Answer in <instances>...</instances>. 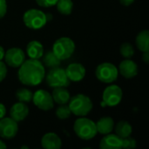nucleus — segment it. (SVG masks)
<instances>
[{
  "label": "nucleus",
  "instance_id": "obj_17",
  "mask_svg": "<svg viewBox=\"0 0 149 149\" xmlns=\"http://www.w3.org/2000/svg\"><path fill=\"white\" fill-rule=\"evenodd\" d=\"M26 52L30 58L38 59L44 55V48L40 42L33 40L31 41L26 47Z\"/></svg>",
  "mask_w": 149,
  "mask_h": 149
},
{
  "label": "nucleus",
  "instance_id": "obj_2",
  "mask_svg": "<svg viewBox=\"0 0 149 149\" xmlns=\"http://www.w3.org/2000/svg\"><path fill=\"white\" fill-rule=\"evenodd\" d=\"M69 108L77 116H86L93 109V102L89 97L84 94H77L70 99Z\"/></svg>",
  "mask_w": 149,
  "mask_h": 149
},
{
  "label": "nucleus",
  "instance_id": "obj_32",
  "mask_svg": "<svg viewBox=\"0 0 149 149\" xmlns=\"http://www.w3.org/2000/svg\"><path fill=\"white\" fill-rule=\"evenodd\" d=\"M142 58L144 60V62L146 64H148L149 63V52H143V54H142Z\"/></svg>",
  "mask_w": 149,
  "mask_h": 149
},
{
  "label": "nucleus",
  "instance_id": "obj_7",
  "mask_svg": "<svg viewBox=\"0 0 149 149\" xmlns=\"http://www.w3.org/2000/svg\"><path fill=\"white\" fill-rule=\"evenodd\" d=\"M118 69L111 63H103L98 65L96 68L97 79L104 83H112L118 78Z\"/></svg>",
  "mask_w": 149,
  "mask_h": 149
},
{
  "label": "nucleus",
  "instance_id": "obj_6",
  "mask_svg": "<svg viewBox=\"0 0 149 149\" xmlns=\"http://www.w3.org/2000/svg\"><path fill=\"white\" fill-rule=\"evenodd\" d=\"M46 82L49 86L53 88L60 86L65 87L70 84V80L65 73V70L60 68L59 66L51 68L46 76Z\"/></svg>",
  "mask_w": 149,
  "mask_h": 149
},
{
  "label": "nucleus",
  "instance_id": "obj_26",
  "mask_svg": "<svg viewBox=\"0 0 149 149\" xmlns=\"http://www.w3.org/2000/svg\"><path fill=\"white\" fill-rule=\"evenodd\" d=\"M120 54L127 58H132L134 54V50L133 45L129 43H124L120 46Z\"/></svg>",
  "mask_w": 149,
  "mask_h": 149
},
{
  "label": "nucleus",
  "instance_id": "obj_15",
  "mask_svg": "<svg viewBox=\"0 0 149 149\" xmlns=\"http://www.w3.org/2000/svg\"><path fill=\"white\" fill-rule=\"evenodd\" d=\"M41 144L45 149H59L61 148V140L54 133H48L42 138Z\"/></svg>",
  "mask_w": 149,
  "mask_h": 149
},
{
  "label": "nucleus",
  "instance_id": "obj_9",
  "mask_svg": "<svg viewBox=\"0 0 149 149\" xmlns=\"http://www.w3.org/2000/svg\"><path fill=\"white\" fill-rule=\"evenodd\" d=\"M33 103L41 110L48 111L53 107V99L51 93L45 90H38L32 95Z\"/></svg>",
  "mask_w": 149,
  "mask_h": 149
},
{
  "label": "nucleus",
  "instance_id": "obj_33",
  "mask_svg": "<svg viewBox=\"0 0 149 149\" xmlns=\"http://www.w3.org/2000/svg\"><path fill=\"white\" fill-rule=\"evenodd\" d=\"M120 2L121 4L126 5V6H128V5L132 4L134 2V0H120Z\"/></svg>",
  "mask_w": 149,
  "mask_h": 149
},
{
  "label": "nucleus",
  "instance_id": "obj_25",
  "mask_svg": "<svg viewBox=\"0 0 149 149\" xmlns=\"http://www.w3.org/2000/svg\"><path fill=\"white\" fill-rule=\"evenodd\" d=\"M71 113H72V112H71L69 107H67L65 105H61L56 110V116L60 120H65V119L69 118L71 116Z\"/></svg>",
  "mask_w": 149,
  "mask_h": 149
},
{
  "label": "nucleus",
  "instance_id": "obj_13",
  "mask_svg": "<svg viewBox=\"0 0 149 149\" xmlns=\"http://www.w3.org/2000/svg\"><path fill=\"white\" fill-rule=\"evenodd\" d=\"M119 70L121 75L127 79H132L135 77L138 73V66L136 63L131 59L123 60L120 64Z\"/></svg>",
  "mask_w": 149,
  "mask_h": 149
},
{
  "label": "nucleus",
  "instance_id": "obj_5",
  "mask_svg": "<svg viewBox=\"0 0 149 149\" xmlns=\"http://www.w3.org/2000/svg\"><path fill=\"white\" fill-rule=\"evenodd\" d=\"M23 19L25 25L33 30H38L44 27L47 22L46 14L37 9L28 10L24 14Z\"/></svg>",
  "mask_w": 149,
  "mask_h": 149
},
{
  "label": "nucleus",
  "instance_id": "obj_27",
  "mask_svg": "<svg viewBox=\"0 0 149 149\" xmlns=\"http://www.w3.org/2000/svg\"><path fill=\"white\" fill-rule=\"evenodd\" d=\"M135 147H136V141L130 136L121 139L122 148H134Z\"/></svg>",
  "mask_w": 149,
  "mask_h": 149
},
{
  "label": "nucleus",
  "instance_id": "obj_8",
  "mask_svg": "<svg viewBox=\"0 0 149 149\" xmlns=\"http://www.w3.org/2000/svg\"><path fill=\"white\" fill-rule=\"evenodd\" d=\"M122 90L120 86L113 85L107 86L103 93V100L101 106L115 107L121 101Z\"/></svg>",
  "mask_w": 149,
  "mask_h": 149
},
{
  "label": "nucleus",
  "instance_id": "obj_19",
  "mask_svg": "<svg viewBox=\"0 0 149 149\" xmlns=\"http://www.w3.org/2000/svg\"><path fill=\"white\" fill-rule=\"evenodd\" d=\"M96 124L97 132L101 134H110L114 127V121L110 117H103Z\"/></svg>",
  "mask_w": 149,
  "mask_h": 149
},
{
  "label": "nucleus",
  "instance_id": "obj_30",
  "mask_svg": "<svg viewBox=\"0 0 149 149\" xmlns=\"http://www.w3.org/2000/svg\"><path fill=\"white\" fill-rule=\"evenodd\" d=\"M7 10V4L5 0H0V18L3 17L6 14Z\"/></svg>",
  "mask_w": 149,
  "mask_h": 149
},
{
  "label": "nucleus",
  "instance_id": "obj_1",
  "mask_svg": "<svg viewBox=\"0 0 149 149\" xmlns=\"http://www.w3.org/2000/svg\"><path fill=\"white\" fill-rule=\"evenodd\" d=\"M18 79L25 86L39 85L45 78V67L38 59L24 60L19 66Z\"/></svg>",
  "mask_w": 149,
  "mask_h": 149
},
{
  "label": "nucleus",
  "instance_id": "obj_35",
  "mask_svg": "<svg viewBox=\"0 0 149 149\" xmlns=\"http://www.w3.org/2000/svg\"><path fill=\"white\" fill-rule=\"evenodd\" d=\"M6 148V145L2 141H0V149H5Z\"/></svg>",
  "mask_w": 149,
  "mask_h": 149
},
{
  "label": "nucleus",
  "instance_id": "obj_20",
  "mask_svg": "<svg viewBox=\"0 0 149 149\" xmlns=\"http://www.w3.org/2000/svg\"><path fill=\"white\" fill-rule=\"evenodd\" d=\"M136 45L141 52L149 51V31L144 30L141 31L136 38Z\"/></svg>",
  "mask_w": 149,
  "mask_h": 149
},
{
  "label": "nucleus",
  "instance_id": "obj_18",
  "mask_svg": "<svg viewBox=\"0 0 149 149\" xmlns=\"http://www.w3.org/2000/svg\"><path fill=\"white\" fill-rule=\"evenodd\" d=\"M52 99L53 101L58 105H65L70 100V93L65 89V87H55L52 92Z\"/></svg>",
  "mask_w": 149,
  "mask_h": 149
},
{
  "label": "nucleus",
  "instance_id": "obj_29",
  "mask_svg": "<svg viewBox=\"0 0 149 149\" xmlns=\"http://www.w3.org/2000/svg\"><path fill=\"white\" fill-rule=\"evenodd\" d=\"M6 74H7L6 65L2 61H0V82H2L5 79Z\"/></svg>",
  "mask_w": 149,
  "mask_h": 149
},
{
  "label": "nucleus",
  "instance_id": "obj_11",
  "mask_svg": "<svg viewBox=\"0 0 149 149\" xmlns=\"http://www.w3.org/2000/svg\"><path fill=\"white\" fill-rule=\"evenodd\" d=\"M5 61L10 67H19L25 60L24 52L19 48L9 49L4 54Z\"/></svg>",
  "mask_w": 149,
  "mask_h": 149
},
{
  "label": "nucleus",
  "instance_id": "obj_22",
  "mask_svg": "<svg viewBox=\"0 0 149 149\" xmlns=\"http://www.w3.org/2000/svg\"><path fill=\"white\" fill-rule=\"evenodd\" d=\"M44 56V55H43ZM44 63L45 65L49 67V68H53V67H57V66H59L60 65V59L54 54L53 52L52 51H48L46 52V53L45 54L44 56Z\"/></svg>",
  "mask_w": 149,
  "mask_h": 149
},
{
  "label": "nucleus",
  "instance_id": "obj_24",
  "mask_svg": "<svg viewBox=\"0 0 149 149\" xmlns=\"http://www.w3.org/2000/svg\"><path fill=\"white\" fill-rule=\"evenodd\" d=\"M32 95H33L32 93L26 88H20L16 93V96L17 100L20 102H24V103H27L32 100Z\"/></svg>",
  "mask_w": 149,
  "mask_h": 149
},
{
  "label": "nucleus",
  "instance_id": "obj_4",
  "mask_svg": "<svg viewBox=\"0 0 149 149\" xmlns=\"http://www.w3.org/2000/svg\"><path fill=\"white\" fill-rule=\"evenodd\" d=\"M75 44L69 38H60L53 45L52 52L60 59L65 60L69 58L74 52Z\"/></svg>",
  "mask_w": 149,
  "mask_h": 149
},
{
  "label": "nucleus",
  "instance_id": "obj_16",
  "mask_svg": "<svg viewBox=\"0 0 149 149\" xmlns=\"http://www.w3.org/2000/svg\"><path fill=\"white\" fill-rule=\"evenodd\" d=\"M100 148L101 149H119L121 148V138L117 134H107L100 141Z\"/></svg>",
  "mask_w": 149,
  "mask_h": 149
},
{
  "label": "nucleus",
  "instance_id": "obj_3",
  "mask_svg": "<svg viewBox=\"0 0 149 149\" xmlns=\"http://www.w3.org/2000/svg\"><path fill=\"white\" fill-rule=\"evenodd\" d=\"M74 131L78 137L82 140H91L97 134L96 124L86 118H79L74 123Z\"/></svg>",
  "mask_w": 149,
  "mask_h": 149
},
{
  "label": "nucleus",
  "instance_id": "obj_23",
  "mask_svg": "<svg viewBox=\"0 0 149 149\" xmlns=\"http://www.w3.org/2000/svg\"><path fill=\"white\" fill-rule=\"evenodd\" d=\"M58 10L64 15H69L72 11L73 3L72 0H58L57 2Z\"/></svg>",
  "mask_w": 149,
  "mask_h": 149
},
{
  "label": "nucleus",
  "instance_id": "obj_31",
  "mask_svg": "<svg viewBox=\"0 0 149 149\" xmlns=\"http://www.w3.org/2000/svg\"><path fill=\"white\" fill-rule=\"evenodd\" d=\"M5 113H6L5 107H4L3 104H1V103H0V119L3 118V117H4V115H5Z\"/></svg>",
  "mask_w": 149,
  "mask_h": 149
},
{
  "label": "nucleus",
  "instance_id": "obj_34",
  "mask_svg": "<svg viewBox=\"0 0 149 149\" xmlns=\"http://www.w3.org/2000/svg\"><path fill=\"white\" fill-rule=\"evenodd\" d=\"M4 58V50L3 48L0 45V61Z\"/></svg>",
  "mask_w": 149,
  "mask_h": 149
},
{
  "label": "nucleus",
  "instance_id": "obj_12",
  "mask_svg": "<svg viewBox=\"0 0 149 149\" xmlns=\"http://www.w3.org/2000/svg\"><path fill=\"white\" fill-rule=\"evenodd\" d=\"M66 76L69 80L78 82L82 80L86 75V69L85 67L79 63H73L67 66L65 70Z\"/></svg>",
  "mask_w": 149,
  "mask_h": 149
},
{
  "label": "nucleus",
  "instance_id": "obj_10",
  "mask_svg": "<svg viewBox=\"0 0 149 149\" xmlns=\"http://www.w3.org/2000/svg\"><path fill=\"white\" fill-rule=\"evenodd\" d=\"M18 130L17 122L11 118L0 119V136L3 139H12Z\"/></svg>",
  "mask_w": 149,
  "mask_h": 149
},
{
  "label": "nucleus",
  "instance_id": "obj_21",
  "mask_svg": "<svg viewBox=\"0 0 149 149\" xmlns=\"http://www.w3.org/2000/svg\"><path fill=\"white\" fill-rule=\"evenodd\" d=\"M115 131H116V134L119 137H120L121 139L126 138V137H128V136L131 135V134H132V127L127 121L121 120L116 125Z\"/></svg>",
  "mask_w": 149,
  "mask_h": 149
},
{
  "label": "nucleus",
  "instance_id": "obj_28",
  "mask_svg": "<svg viewBox=\"0 0 149 149\" xmlns=\"http://www.w3.org/2000/svg\"><path fill=\"white\" fill-rule=\"evenodd\" d=\"M36 2L41 7H51L55 5L58 0H36Z\"/></svg>",
  "mask_w": 149,
  "mask_h": 149
},
{
  "label": "nucleus",
  "instance_id": "obj_14",
  "mask_svg": "<svg viewBox=\"0 0 149 149\" xmlns=\"http://www.w3.org/2000/svg\"><path fill=\"white\" fill-rule=\"evenodd\" d=\"M29 113V108L24 102H18L12 106L10 110V118L15 121L19 122L24 120Z\"/></svg>",
  "mask_w": 149,
  "mask_h": 149
}]
</instances>
